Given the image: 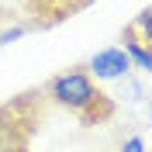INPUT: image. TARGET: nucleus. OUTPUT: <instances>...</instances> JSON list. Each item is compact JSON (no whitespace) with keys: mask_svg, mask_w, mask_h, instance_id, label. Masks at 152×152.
Instances as JSON below:
<instances>
[{"mask_svg":"<svg viewBox=\"0 0 152 152\" xmlns=\"http://www.w3.org/2000/svg\"><path fill=\"white\" fill-rule=\"evenodd\" d=\"M59 107H66L73 111L76 118H83V121H97V118H107L111 114V104H107V97L97 90L94 76L83 69H66V73H59L48 80V90H45Z\"/></svg>","mask_w":152,"mask_h":152,"instance_id":"1","label":"nucleus"},{"mask_svg":"<svg viewBox=\"0 0 152 152\" xmlns=\"http://www.w3.org/2000/svg\"><path fill=\"white\" fill-rule=\"evenodd\" d=\"M132 59H128V52L118 45L111 48H100L97 56H90V62H86V73L94 76V80H104V83H111V80H124V76H132Z\"/></svg>","mask_w":152,"mask_h":152,"instance_id":"2","label":"nucleus"},{"mask_svg":"<svg viewBox=\"0 0 152 152\" xmlns=\"http://www.w3.org/2000/svg\"><path fill=\"white\" fill-rule=\"evenodd\" d=\"M121 42H124L121 48L128 52V59H132V66H135V69H142V73H152V48L145 45L142 38H138V35H135L132 28H128Z\"/></svg>","mask_w":152,"mask_h":152,"instance_id":"3","label":"nucleus"},{"mask_svg":"<svg viewBox=\"0 0 152 152\" xmlns=\"http://www.w3.org/2000/svg\"><path fill=\"white\" fill-rule=\"evenodd\" d=\"M128 28H132L135 35H138V38L145 42V45L152 48V7H145L142 14H138V18H135L132 24H128Z\"/></svg>","mask_w":152,"mask_h":152,"instance_id":"4","label":"nucleus"},{"mask_svg":"<svg viewBox=\"0 0 152 152\" xmlns=\"http://www.w3.org/2000/svg\"><path fill=\"white\" fill-rule=\"evenodd\" d=\"M24 35H28V24H10V28L0 31V45H10V42H18Z\"/></svg>","mask_w":152,"mask_h":152,"instance_id":"5","label":"nucleus"},{"mask_svg":"<svg viewBox=\"0 0 152 152\" xmlns=\"http://www.w3.org/2000/svg\"><path fill=\"white\" fill-rule=\"evenodd\" d=\"M121 97H124V100H138V97H142V83H138V80H128V76H124Z\"/></svg>","mask_w":152,"mask_h":152,"instance_id":"6","label":"nucleus"},{"mask_svg":"<svg viewBox=\"0 0 152 152\" xmlns=\"http://www.w3.org/2000/svg\"><path fill=\"white\" fill-rule=\"evenodd\" d=\"M118 152H145V138H142V135H132V138H124V142H121Z\"/></svg>","mask_w":152,"mask_h":152,"instance_id":"7","label":"nucleus"},{"mask_svg":"<svg viewBox=\"0 0 152 152\" xmlns=\"http://www.w3.org/2000/svg\"><path fill=\"white\" fill-rule=\"evenodd\" d=\"M86 4H94V0H83V7H86Z\"/></svg>","mask_w":152,"mask_h":152,"instance_id":"8","label":"nucleus"},{"mask_svg":"<svg viewBox=\"0 0 152 152\" xmlns=\"http://www.w3.org/2000/svg\"><path fill=\"white\" fill-rule=\"evenodd\" d=\"M149 121H152V111H149Z\"/></svg>","mask_w":152,"mask_h":152,"instance_id":"9","label":"nucleus"}]
</instances>
